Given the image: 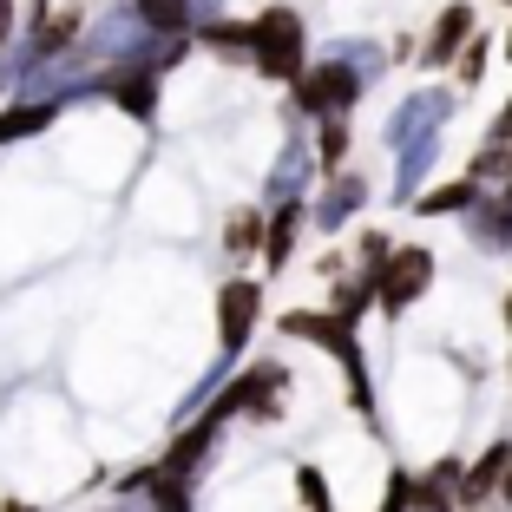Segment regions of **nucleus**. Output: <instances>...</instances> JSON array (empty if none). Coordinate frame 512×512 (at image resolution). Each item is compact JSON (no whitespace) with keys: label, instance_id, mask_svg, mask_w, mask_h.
I'll list each match as a JSON object with an SVG mask.
<instances>
[{"label":"nucleus","instance_id":"obj_1","mask_svg":"<svg viewBox=\"0 0 512 512\" xmlns=\"http://www.w3.org/2000/svg\"><path fill=\"white\" fill-rule=\"evenodd\" d=\"M302 46H309V33H302L296 7H263V14L250 20V66L263 79H296L302 73Z\"/></svg>","mask_w":512,"mask_h":512},{"label":"nucleus","instance_id":"obj_17","mask_svg":"<svg viewBox=\"0 0 512 512\" xmlns=\"http://www.w3.org/2000/svg\"><path fill=\"white\" fill-rule=\"evenodd\" d=\"M322 171H335V165H342V158H348V125L342 119H329V125H322Z\"/></svg>","mask_w":512,"mask_h":512},{"label":"nucleus","instance_id":"obj_16","mask_svg":"<svg viewBox=\"0 0 512 512\" xmlns=\"http://www.w3.org/2000/svg\"><path fill=\"white\" fill-rule=\"evenodd\" d=\"M296 499H302V512H335V506H329V480H322V467H296Z\"/></svg>","mask_w":512,"mask_h":512},{"label":"nucleus","instance_id":"obj_10","mask_svg":"<svg viewBox=\"0 0 512 512\" xmlns=\"http://www.w3.org/2000/svg\"><path fill=\"white\" fill-rule=\"evenodd\" d=\"M132 14L145 20L151 33H191L197 0H132Z\"/></svg>","mask_w":512,"mask_h":512},{"label":"nucleus","instance_id":"obj_4","mask_svg":"<svg viewBox=\"0 0 512 512\" xmlns=\"http://www.w3.org/2000/svg\"><path fill=\"white\" fill-rule=\"evenodd\" d=\"M256 322H263V289H256L250 276L224 283V296H217V348H224V355H243Z\"/></svg>","mask_w":512,"mask_h":512},{"label":"nucleus","instance_id":"obj_14","mask_svg":"<svg viewBox=\"0 0 512 512\" xmlns=\"http://www.w3.org/2000/svg\"><path fill=\"white\" fill-rule=\"evenodd\" d=\"M473 197H480V184H473V178H460V184H440L434 197H421L414 211H427V217H440V211H473Z\"/></svg>","mask_w":512,"mask_h":512},{"label":"nucleus","instance_id":"obj_5","mask_svg":"<svg viewBox=\"0 0 512 512\" xmlns=\"http://www.w3.org/2000/svg\"><path fill=\"white\" fill-rule=\"evenodd\" d=\"M467 40H473V0H453V7H440L434 33H427L421 66H447V60H460V46H467Z\"/></svg>","mask_w":512,"mask_h":512},{"label":"nucleus","instance_id":"obj_15","mask_svg":"<svg viewBox=\"0 0 512 512\" xmlns=\"http://www.w3.org/2000/svg\"><path fill=\"white\" fill-rule=\"evenodd\" d=\"M204 46H211V53H224V60H250V27H204Z\"/></svg>","mask_w":512,"mask_h":512},{"label":"nucleus","instance_id":"obj_22","mask_svg":"<svg viewBox=\"0 0 512 512\" xmlns=\"http://www.w3.org/2000/svg\"><path fill=\"white\" fill-rule=\"evenodd\" d=\"M0 512H40V506H27V499H7V506H0Z\"/></svg>","mask_w":512,"mask_h":512},{"label":"nucleus","instance_id":"obj_9","mask_svg":"<svg viewBox=\"0 0 512 512\" xmlns=\"http://www.w3.org/2000/svg\"><path fill=\"white\" fill-rule=\"evenodd\" d=\"M296 230H302V204H283V211L270 217V230H263V263H270V270H283V263H289Z\"/></svg>","mask_w":512,"mask_h":512},{"label":"nucleus","instance_id":"obj_24","mask_svg":"<svg viewBox=\"0 0 512 512\" xmlns=\"http://www.w3.org/2000/svg\"><path fill=\"white\" fill-rule=\"evenodd\" d=\"M506 329H512V289H506Z\"/></svg>","mask_w":512,"mask_h":512},{"label":"nucleus","instance_id":"obj_7","mask_svg":"<svg viewBox=\"0 0 512 512\" xmlns=\"http://www.w3.org/2000/svg\"><path fill=\"white\" fill-rule=\"evenodd\" d=\"M79 27H86V7H60L53 20L40 14V27H33V53H40V60H53V53H66V46L79 40Z\"/></svg>","mask_w":512,"mask_h":512},{"label":"nucleus","instance_id":"obj_19","mask_svg":"<svg viewBox=\"0 0 512 512\" xmlns=\"http://www.w3.org/2000/svg\"><path fill=\"white\" fill-rule=\"evenodd\" d=\"M414 506V480L407 473H388V499H381V512H407Z\"/></svg>","mask_w":512,"mask_h":512},{"label":"nucleus","instance_id":"obj_13","mask_svg":"<svg viewBox=\"0 0 512 512\" xmlns=\"http://www.w3.org/2000/svg\"><path fill=\"white\" fill-rule=\"evenodd\" d=\"M263 230H270V224H263L256 211H230V224H224V250H230V256H256V250H263Z\"/></svg>","mask_w":512,"mask_h":512},{"label":"nucleus","instance_id":"obj_18","mask_svg":"<svg viewBox=\"0 0 512 512\" xmlns=\"http://www.w3.org/2000/svg\"><path fill=\"white\" fill-rule=\"evenodd\" d=\"M480 73H486V40H480V33H473V40L460 46V79H467V86H473V79H480Z\"/></svg>","mask_w":512,"mask_h":512},{"label":"nucleus","instance_id":"obj_21","mask_svg":"<svg viewBox=\"0 0 512 512\" xmlns=\"http://www.w3.org/2000/svg\"><path fill=\"white\" fill-rule=\"evenodd\" d=\"M14 33V0H0V40Z\"/></svg>","mask_w":512,"mask_h":512},{"label":"nucleus","instance_id":"obj_25","mask_svg":"<svg viewBox=\"0 0 512 512\" xmlns=\"http://www.w3.org/2000/svg\"><path fill=\"white\" fill-rule=\"evenodd\" d=\"M506 60H512V33H506Z\"/></svg>","mask_w":512,"mask_h":512},{"label":"nucleus","instance_id":"obj_23","mask_svg":"<svg viewBox=\"0 0 512 512\" xmlns=\"http://www.w3.org/2000/svg\"><path fill=\"white\" fill-rule=\"evenodd\" d=\"M499 493H506V506H512V460H506V480H499Z\"/></svg>","mask_w":512,"mask_h":512},{"label":"nucleus","instance_id":"obj_12","mask_svg":"<svg viewBox=\"0 0 512 512\" xmlns=\"http://www.w3.org/2000/svg\"><path fill=\"white\" fill-rule=\"evenodd\" d=\"M53 119H60V106H53V99H46V106H14V112H0V145H14V138L46 132Z\"/></svg>","mask_w":512,"mask_h":512},{"label":"nucleus","instance_id":"obj_26","mask_svg":"<svg viewBox=\"0 0 512 512\" xmlns=\"http://www.w3.org/2000/svg\"><path fill=\"white\" fill-rule=\"evenodd\" d=\"M506 7H512V0H506Z\"/></svg>","mask_w":512,"mask_h":512},{"label":"nucleus","instance_id":"obj_20","mask_svg":"<svg viewBox=\"0 0 512 512\" xmlns=\"http://www.w3.org/2000/svg\"><path fill=\"white\" fill-rule=\"evenodd\" d=\"M486 138H493V145H512V106L493 119V132H486Z\"/></svg>","mask_w":512,"mask_h":512},{"label":"nucleus","instance_id":"obj_8","mask_svg":"<svg viewBox=\"0 0 512 512\" xmlns=\"http://www.w3.org/2000/svg\"><path fill=\"white\" fill-rule=\"evenodd\" d=\"M112 99H119L132 119H151V106H158V73L151 66H132V73L112 79Z\"/></svg>","mask_w":512,"mask_h":512},{"label":"nucleus","instance_id":"obj_6","mask_svg":"<svg viewBox=\"0 0 512 512\" xmlns=\"http://www.w3.org/2000/svg\"><path fill=\"white\" fill-rule=\"evenodd\" d=\"M460 486H467L460 460H440L427 480H414V512H460Z\"/></svg>","mask_w":512,"mask_h":512},{"label":"nucleus","instance_id":"obj_3","mask_svg":"<svg viewBox=\"0 0 512 512\" xmlns=\"http://www.w3.org/2000/svg\"><path fill=\"white\" fill-rule=\"evenodd\" d=\"M355 99H362V73H355V66H342V60H329V66H302V73H296V106H302V112L342 119Z\"/></svg>","mask_w":512,"mask_h":512},{"label":"nucleus","instance_id":"obj_2","mask_svg":"<svg viewBox=\"0 0 512 512\" xmlns=\"http://www.w3.org/2000/svg\"><path fill=\"white\" fill-rule=\"evenodd\" d=\"M427 283H434V250L407 243V250H388V263L375 270V302L388 316H401V309H414L427 296Z\"/></svg>","mask_w":512,"mask_h":512},{"label":"nucleus","instance_id":"obj_11","mask_svg":"<svg viewBox=\"0 0 512 512\" xmlns=\"http://www.w3.org/2000/svg\"><path fill=\"white\" fill-rule=\"evenodd\" d=\"M506 460H512L506 440H499V447H486V453H480V467H473V473H467V486H460V506H473V499L493 493V486L506 480Z\"/></svg>","mask_w":512,"mask_h":512}]
</instances>
